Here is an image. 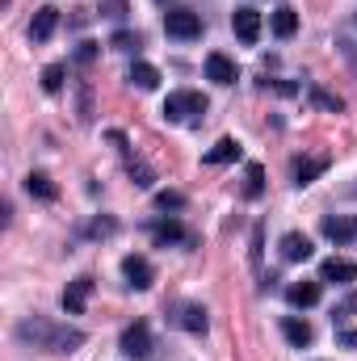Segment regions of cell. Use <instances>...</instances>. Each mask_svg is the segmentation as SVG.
<instances>
[{"instance_id": "6da1fadb", "label": "cell", "mask_w": 357, "mask_h": 361, "mask_svg": "<svg viewBox=\"0 0 357 361\" xmlns=\"http://www.w3.org/2000/svg\"><path fill=\"white\" fill-rule=\"evenodd\" d=\"M17 341L21 345H34V349H47V353H72L85 345V332L80 328H68V324H51V319H21L17 324Z\"/></svg>"}, {"instance_id": "7a4b0ae2", "label": "cell", "mask_w": 357, "mask_h": 361, "mask_svg": "<svg viewBox=\"0 0 357 361\" xmlns=\"http://www.w3.org/2000/svg\"><path fill=\"white\" fill-rule=\"evenodd\" d=\"M206 114V97L193 89H177L164 97V118L169 122H189V118H202Z\"/></svg>"}, {"instance_id": "3957f363", "label": "cell", "mask_w": 357, "mask_h": 361, "mask_svg": "<svg viewBox=\"0 0 357 361\" xmlns=\"http://www.w3.org/2000/svg\"><path fill=\"white\" fill-rule=\"evenodd\" d=\"M164 34L181 38V42H193V38H202V17L193 8H169L164 13Z\"/></svg>"}, {"instance_id": "277c9868", "label": "cell", "mask_w": 357, "mask_h": 361, "mask_svg": "<svg viewBox=\"0 0 357 361\" xmlns=\"http://www.w3.org/2000/svg\"><path fill=\"white\" fill-rule=\"evenodd\" d=\"M122 353H126V357H135V361L152 357V328H147L143 319H135V324L122 332Z\"/></svg>"}, {"instance_id": "5b68a950", "label": "cell", "mask_w": 357, "mask_h": 361, "mask_svg": "<svg viewBox=\"0 0 357 361\" xmlns=\"http://www.w3.org/2000/svg\"><path fill=\"white\" fill-rule=\"evenodd\" d=\"M328 156H294L290 160V180L294 185H311V180H320L324 173H328Z\"/></svg>"}, {"instance_id": "8992f818", "label": "cell", "mask_w": 357, "mask_h": 361, "mask_svg": "<svg viewBox=\"0 0 357 361\" xmlns=\"http://www.w3.org/2000/svg\"><path fill=\"white\" fill-rule=\"evenodd\" d=\"M231 30H236V38L244 42V47H253L257 38H261V13L257 8H236V17H231Z\"/></svg>"}, {"instance_id": "52a82bcc", "label": "cell", "mask_w": 357, "mask_h": 361, "mask_svg": "<svg viewBox=\"0 0 357 361\" xmlns=\"http://www.w3.org/2000/svg\"><path fill=\"white\" fill-rule=\"evenodd\" d=\"M206 80H214V85H236V80H240L236 59H227L223 51H210V55H206Z\"/></svg>"}, {"instance_id": "ba28073f", "label": "cell", "mask_w": 357, "mask_h": 361, "mask_svg": "<svg viewBox=\"0 0 357 361\" xmlns=\"http://www.w3.org/2000/svg\"><path fill=\"white\" fill-rule=\"evenodd\" d=\"M122 273H126V286H135V290H147L152 281H156V269H152V261L147 257H122Z\"/></svg>"}, {"instance_id": "9c48e42d", "label": "cell", "mask_w": 357, "mask_h": 361, "mask_svg": "<svg viewBox=\"0 0 357 361\" xmlns=\"http://www.w3.org/2000/svg\"><path fill=\"white\" fill-rule=\"evenodd\" d=\"M320 231H324V240H332L337 248H345L349 240H357V219H341V214H328V219L320 223Z\"/></svg>"}, {"instance_id": "30bf717a", "label": "cell", "mask_w": 357, "mask_h": 361, "mask_svg": "<svg viewBox=\"0 0 357 361\" xmlns=\"http://www.w3.org/2000/svg\"><path fill=\"white\" fill-rule=\"evenodd\" d=\"M320 294H324V281H320V277H315V281H294V286L286 290V302L298 307V311H307V307L320 302Z\"/></svg>"}, {"instance_id": "8fae6325", "label": "cell", "mask_w": 357, "mask_h": 361, "mask_svg": "<svg viewBox=\"0 0 357 361\" xmlns=\"http://www.w3.org/2000/svg\"><path fill=\"white\" fill-rule=\"evenodd\" d=\"M320 281H337V286H349V281H357V261L328 257V261L320 265Z\"/></svg>"}, {"instance_id": "7c38bea8", "label": "cell", "mask_w": 357, "mask_h": 361, "mask_svg": "<svg viewBox=\"0 0 357 361\" xmlns=\"http://www.w3.org/2000/svg\"><path fill=\"white\" fill-rule=\"evenodd\" d=\"M89 294H92V277L68 281V290H63V311H68V315H80V311L89 307Z\"/></svg>"}, {"instance_id": "4fadbf2b", "label": "cell", "mask_w": 357, "mask_h": 361, "mask_svg": "<svg viewBox=\"0 0 357 361\" xmlns=\"http://www.w3.org/2000/svg\"><path fill=\"white\" fill-rule=\"evenodd\" d=\"M277 248H282V261H311V252H315L311 240H307L303 231H286Z\"/></svg>"}, {"instance_id": "5bb4252c", "label": "cell", "mask_w": 357, "mask_h": 361, "mask_svg": "<svg viewBox=\"0 0 357 361\" xmlns=\"http://www.w3.org/2000/svg\"><path fill=\"white\" fill-rule=\"evenodd\" d=\"M55 25H59V8L42 4V8L34 13V21H30V38H34V42H47V38L55 34Z\"/></svg>"}, {"instance_id": "9a60e30c", "label": "cell", "mask_w": 357, "mask_h": 361, "mask_svg": "<svg viewBox=\"0 0 357 361\" xmlns=\"http://www.w3.org/2000/svg\"><path fill=\"white\" fill-rule=\"evenodd\" d=\"M282 336H286L294 349H307V345L315 341L311 324H307V319H298V315H286V319H282Z\"/></svg>"}, {"instance_id": "2e32d148", "label": "cell", "mask_w": 357, "mask_h": 361, "mask_svg": "<svg viewBox=\"0 0 357 361\" xmlns=\"http://www.w3.org/2000/svg\"><path fill=\"white\" fill-rule=\"evenodd\" d=\"M126 80H131L135 89H143V92L160 89V72H156L152 63H143V59H135V63H131V72H126Z\"/></svg>"}, {"instance_id": "e0dca14e", "label": "cell", "mask_w": 357, "mask_h": 361, "mask_svg": "<svg viewBox=\"0 0 357 361\" xmlns=\"http://www.w3.org/2000/svg\"><path fill=\"white\" fill-rule=\"evenodd\" d=\"M152 240H156L160 248H169V244H189V231L181 227L177 219H169V223H156V227H152Z\"/></svg>"}, {"instance_id": "ac0fdd59", "label": "cell", "mask_w": 357, "mask_h": 361, "mask_svg": "<svg viewBox=\"0 0 357 361\" xmlns=\"http://www.w3.org/2000/svg\"><path fill=\"white\" fill-rule=\"evenodd\" d=\"M269 30H273L277 38H294V30H298V13H294L290 4L273 8V17H269Z\"/></svg>"}, {"instance_id": "d6986e66", "label": "cell", "mask_w": 357, "mask_h": 361, "mask_svg": "<svg viewBox=\"0 0 357 361\" xmlns=\"http://www.w3.org/2000/svg\"><path fill=\"white\" fill-rule=\"evenodd\" d=\"M177 319H181V328H185V332H193V336H202V332L210 328V319H206V307H198V302H185Z\"/></svg>"}, {"instance_id": "ffe728a7", "label": "cell", "mask_w": 357, "mask_h": 361, "mask_svg": "<svg viewBox=\"0 0 357 361\" xmlns=\"http://www.w3.org/2000/svg\"><path fill=\"white\" fill-rule=\"evenodd\" d=\"M231 160H240V143H236V139H219V143L206 152V164H231Z\"/></svg>"}, {"instance_id": "44dd1931", "label": "cell", "mask_w": 357, "mask_h": 361, "mask_svg": "<svg viewBox=\"0 0 357 361\" xmlns=\"http://www.w3.org/2000/svg\"><path fill=\"white\" fill-rule=\"evenodd\" d=\"M25 189H30V197H42V202H55V193H59L47 173H30L25 177Z\"/></svg>"}, {"instance_id": "7402d4cb", "label": "cell", "mask_w": 357, "mask_h": 361, "mask_svg": "<svg viewBox=\"0 0 357 361\" xmlns=\"http://www.w3.org/2000/svg\"><path fill=\"white\" fill-rule=\"evenodd\" d=\"M261 193H265V169H261V164H248V185H244V197H248V202H257Z\"/></svg>"}, {"instance_id": "603a6c76", "label": "cell", "mask_w": 357, "mask_h": 361, "mask_svg": "<svg viewBox=\"0 0 357 361\" xmlns=\"http://www.w3.org/2000/svg\"><path fill=\"white\" fill-rule=\"evenodd\" d=\"M63 76H68V68H63V63L42 68V89H47V92H59V89H63Z\"/></svg>"}, {"instance_id": "cb8c5ba5", "label": "cell", "mask_w": 357, "mask_h": 361, "mask_svg": "<svg viewBox=\"0 0 357 361\" xmlns=\"http://www.w3.org/2000/svg\"><path fill=\"white\" fill-rule=\"evenodd\" d=\"M109 47H114V51H139L143 42H139V34H131V30H118V34L109 38Z\"/></svg>"}, {"instance_id": "d4e9b609", "label": "cell", "mask_w": 357, "mask_h": 361, "mask_svg": "<svg viewBox=\"0 0 357 361\" xmlns=\"http://www.w3.org/2000/svg\"><path fill=\"white\" fill-rule=\"evenodd\" d=\"M311 101H315V105H324V109H337V114H341V97H332V92L311 89Z\"/></svg>"}, {"instance_id": "484cf974", "label": "cell", "mask_w": 357, "mask_h": 361, "mask_svg": "<svg viewBox=\"0 0 357 361\" xmlns=\"http://www.w3.org/2000/svg\"><path fill=\"white\" fill-rule=\"evenodd\" d=\"M156 206H160V210H181L185 197H181V193H156Z\"/></svg>"}, {"instance_id": "4316f807", "label": "cell", "mask_w": 357, "mask_h": 361, "mask_svg": "<svg viewBox=\"0 0 357 361\" xmlns=\"http://www.w3.org/2000/svg\"><path fill=\"white\" fill-rule=\"evenodd\" d=\"M97 59V42H80L76 47V63H92Z\"/></svg>"}, {"instance_id": "83f0119b", "label": "cell", "mask_w": 357, "mask_h": 361, "mask_svg": "<svg viewBox=\"0 0 357 361\" xmlns=\"http://www.w3.org/2000/svg\"><path fill=\"white\" fill-rule=\"evenodd\" d=\"M131 177H135V185H143V189L152 185V173H147L143 164H131Z\"/></svg>"}, {"instance_id": "f1b7e54d", "label": "cell", "mask_w": 357, "mask_h": 361, "mask_svg": "<svg viewBox=\"0 0 357 361\" xmlns=\"http://www.w3.org/2000/svg\"><path fill=\"white\" fill-rule=\"evenodd\" d=\"M353 311H357V294H349L345 302H337V311H332V315H353Z\"/></svg>"}, {"instance_id": "f546056e", "label": "cell", "mask_w": 357, "mask_h": 361, "mask_svg": "<svg viewBox=\"0 0 357 361\" xmlns=\"http://www.w3.org/2000/svg\"><path fill=\"white\" fill-rule=\"evenodd\" d=\"M341 345L345 349H357V328H341Z\"/></svg>"}, {"instance_id": "4dcf8cb0", "label": "cell", "mask_w": 357, "mask_h": 361, "mask_svg": "<svg viewBox=\"0 0 357 361\" xmlns=\"http://www.w3.org/2000/svg\"><path fill=\"white\" fill-rule=\"evenodd\" d=\"M156 4H169V0H156Z\"/></svg>"}]
</instances>
